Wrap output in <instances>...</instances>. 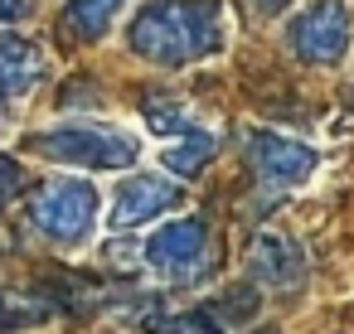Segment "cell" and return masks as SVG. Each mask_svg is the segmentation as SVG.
<instances>
[{
    "label": "cell",
    "mask_w": 354,
    "mask_h": 334,
    "mask_svg": "<svg viewBox=\"0 0 354 334\" xmlns=\"http://www.w3.org/2000/svg\"><path fill=\"white\" fill-rule=\"evenodd\" d=\"M131 54L160 68H185L223 49V6L218 0H151L127 30Z\"/></svg>",
    "instance_id": "6da1fadb"
},
{
    "label": "cell",
    "mask_w": 354,
    "mask_h": 334,
    "mask_svg": "<svg viewBox=\"0 0 354 334\" xmlns=\"http://www.w3.org/2000/svg\"><path fill=\"white\" fill-rule=\"evenodd\" d=\"M30 150L73 170H131L141 155V141L112 121H64V126L35 131Z\"/></svg>",
    "instance_id": "7a4b0ae2"
},
{
    "label": "cell",
    "mask_w": 354,
    "mask_h": 334,
    "mask_svg": "<svg viewBox=\"0 0 354 334\" xmlns=\"http://www.w3.org/2000/svg\"><path fill=\"white\" fill-rule=\"evenodd\" d=\"M30 223L59 242V247H78L93 237V223H97V189L88 179H49L30 194L25 204Z\"/></svg>",
    "instance_id": "3957f363"
},
{
    "label": "cell",
    "mask_w": 354,
    "mask_h": 334,
    "mask_svg": "<svg viewBox=\"0 0 354 334\" xmlns=\"http://www.w3.org/2000/svg\"><path fill=\"white\" fill-rule=\"evenodd\" d=\"M141 257H146V266L160 281L189 286V281H199L214 266V237H209V228L199 218H175L160 233H151V242H146Z\"/></svg>",
    "instance_id": "277c9868"
},
{
    "label": "cell",
    "mask_w": 354,
    "mask_h": 334,
    "mask_svg": "<svg viewBox=\"0 0 354 334\" xmlns=\"http://www.w3.org/2000/svg\"><path fill=\"white\" fill-rule=\"evenodd\" d=\"M243 155H248V165H252V179H257L267 194H291V189H301V184L315 175V165H320V155H315L310 146L286 141V136H277V131H248Z\"/></svg>",
    "instance_id": "5b68a950"
},
{
    "label": "cell",
    "mask_w": 354,
    "mask_h": 334,
    "mask_svg": "<svg viewBox=\"0 0 354 334\" xmlns=\"http://www.w3.org/2000/svg\"><path fill=\"white\" fill-rule=\"evenodd\" d=\"M349 39H354V25L339 0H315L310 10L291 20V49L306 63H339L349 54Z\"/></svg>",
    "instance_id": "8992f818"
},
{
    "label": "cell",
    "mask_w": 354,
    "mask_h": 334,
    "mask_svg": "<svg viewBox=\"0 0 354 334\" xmlns=\"http://www.w3.org/2000/svg\"><path fill=\"white\" fill-rule=\"evenodd\" d=\"M175 204H180V184L175 179H165V175H131V179L117 184L107 218H112V228H141V223L160 218Z\"/></svg>",
    "instance_id": "52a82bcc"
},
{
    "label": "cell",
    "mask_w": 354,
    "mask_h": 334,
    "mask_svg": "<svg viewBox=\"0 0 354 334\" xmlns=\"http://www.w3.org/2000/svg\"><path fill=\"white\" fill-rule=\"evenodd\" d=\"M248 276L267 291H301L306 281V257L291 237H277V233H262L252 237L248 247Z\"/></svg>",
    "instance_id": "ba28073f"
},
{
    "label": "cell",
    "mask_w": 354,
    "mask_h": 334,
    "mask_svg": "<svg viewBox=\"0 0 354 334\" xmlns=\"http://www.w3.org/2000/svg\"><path fill=\"white\" fill-rule=\"evenodd\" d=\"M49 59L35 39L20 35H0V97H25L44 83Z\"/></svg>",
    "instance_id": "9c48e42d"
},
{
    "label": "cell",
    "mask_w": 354,
    "mask_h": 334,
    "mask_svg": "<svg viewBox=\"0 0 354 334\" xmlns=\"http://www.w3.org/2000/svg\"><path fill=\"white\" fill-rule=\"evenodd\" d=\"M127 6V0H68V10H64V30L83 44L102 39L117 20V10Z\"/></svg>",
    "instance_id": "30bf717a"
},
{
    "label": "cell",
    "mask_w": 354,
    "mask_h": 334,
    "mask_svg": "<svg viewBox=\"0 0 354 334\" xmlns=\"http://www.w3.org/2000/svg\"><path fill=\"white\" fill-rule=\"evenodd\" d=\"M218 150V136L204 126H189L185 136H175V146L165 150V170L170 175H199V165Z\"/></svg>",
    "instance_id": "8fae6325"
},
{
    "label": "cell",
    "mask_w": 354,
    "mask_h": 334,
    "mask_svg": "<svg viewBox=\"0 0 354 334\" xmlns=\"http://www.w3.org/2000/svg\"><path fill=\"white\" fill-rule=\"evenodd\" d=\"M141 329H156V334H223L204 310H180V315L151 310V315H141Z\"/></svg>",
    "instance_id": "7c38bea8"
},
{
    "label": "cell",
    "mask_w": 354,
    "mask_h": 334,
    "mask_svg": "<svg viewBox=\"0 0 354 334\" xmlns=\"http://www.w3.org/2000/svg\"><path fill=\"white\" fill-rule=\"evenodd\" d=\"M141 112H146V121H151V131L156 136H165V141H175V136H185L194 121H189V112L180 107V102H170V97H146L141 102Z\"/></svg>",
    "instance_id": "4fadbf2b"
},
{
    "label": "cell",
    "mask_w": 354,
    "mask_h": 334,
    "mask_svg": "<svg viewBox=\"0 0 354 334\" xmlns=\"http://www.w3.org/2000/svg\"><path fill=\"white\" fill-rule=\"evenodd\" d=\"M20 189H25V170H20V160H15V155H0V208H6Z\"/></svg>",
    "instance_id": "5bb4252c"
},
{
    "label": "cell",
    "mask_w": 354,
    "mask_h": 334,
    "mask_svg": "<svg viewBox=\"0 0 354 334\" xmlns=\"http://www.w3.org/2000/svg\"><path fill=\"white\" fill-rule=\"evenodd\" d=\"M30 15V0H0V25H15Z\"/></svg>",
    "instance_id": "9a60e30c"
},
{
    "label": "cell",
    "mask_w": 354,
    "mask_h": 334,
    "mask_svg": "<svg viewBox=\"0 0 354 334\" xmlns=\"http://www.w3.org/2000/svg\"><path fill=\"white\" fill-rule=\"evenodd\" d=\"M281 6H286V0H252V10H257V15H277Z\"/></svg>",
    "instance_id": "2e32d148"
},
{
    "label": "cell",
    "mask_w": 354,
    "mask_h": 334,
    "mask_svg": "<svg viewBox=\"0 0 354 334\" xmlns=\"http://www.w3.org/2000/svg\"><path fill=\"white\" fill-rule=\"evenodd\" d=\"M6 329H10V324H6V315H0V334H6Z\"/></svg>",
    "instance_id": "e0dca14e"
}]
</instances>
